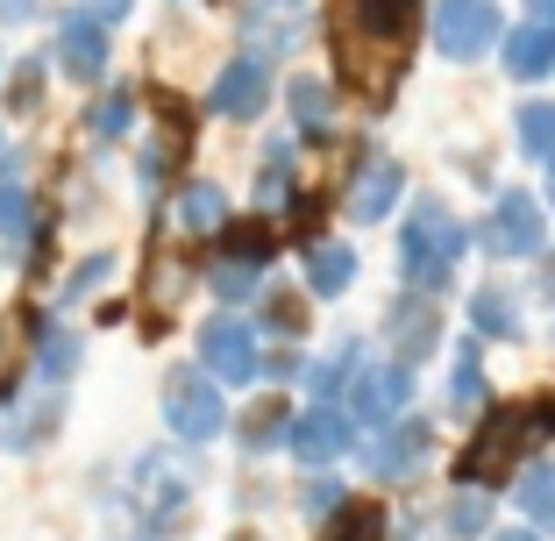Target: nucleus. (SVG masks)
<instances>
[{
	"label": "nucleus",
	"instance_id": "obj_1",
	"mask_svg": "<svg viewBox=\"0 0 555 541\" xmlns=\"http://www.w3.org/2000/svg\"><path fill=\"white\" fill-rule=\"evenodd\" d=\"M470 221H463L449 199H406L399 214V235H392V271H399V293H427L441 299L456 285L463 257H470Z\"/></svg>",
	"mask_w": 555,
	"mask_h": 541
},
{
	"label": "nucleus",
	"instance_id": "obj_2",
	"mask_svg": "<svg viewBox=\"0 0 555 541\" xmlns=\"http://www.w3.org/2000/svg\"><path fill=\"white\" fill-rule=\"evenodd\" d=\"M157 421H164V435H171L179 449H207V442H221V435H235L229 392H221L199 363H164Z\"/></svg>",
	"mask_w": 555,
	"mask_h": 541
},
{
	"label": "nucleus",
	"instance_id": "obj_3",
	"mask_svg": "<svg viewBox=\"0 0 555 541\" xmlns=\"http://www.w3.org/2000/svg\"><path fill=\"white\" fill-rule=\"evenodd\" d=\"M193 492H199V477H193V463H185L179 449L157 442V449H143V456H135V471H129V506H135V520H143L150 541H164L171 527H185Z\"/></svg>",
	"mask_w": 555,
	"mask_h": 541
},
{
	"label": "nucleus",
	"instance_id": "obj_4",
	"mask_svg": "<svg viewBox=\"0 0 555 541\" xmlns=\"http://www.w3.org/2000/svg\"><path fill=\"white\" fill-rule=\"evenodd\" d=\"M278 257V235L263 214H249V221H229V229L214 235V257H207V293L221 299V307H243V299L263 293V271H271Z\"/></svg>",
	"mask_w": 555,
	"mask_h": 541
},
{
	"label": "nucleus",
	"instance_id": "obj_5",
	"mask_svg": "<svg viewBox=\"0 0 555 541\" xmlns=\"http://www.w3.org/2000/svg\"><path fill=\"white\" fill-rule=\"evenodd\" d=\"M477 249H485L491 263H541L548 257V207H541V193L499 185V193H491V214L477 221Z\"/></svg>",
	"mask_w": 555,
	"mask_h": 541
},
{
	"label": "nucleus",
	"instance_id": "obj_6",
	"mask_svg": "<svg viewBox=\"0 0 555 541\" xmlns=\"http://www.w3.org/2000/svg\"><path fill=\"white\" fill-rule=\"evenodd\" d=\"M199 371L221 385V392H243V385H263V343H257V321H243L235 307L207 313L199 321Z\"/></svg>",
	"mask_w": 555,
	"mask_h": 541
},
{
	"label": "nucleus",
	"instance_id": "obj_7",
	"mask_svg": "<svg viewBox=\"0 0 555 541\" xmlns=\"http://www.w3.org/2000/svg\"><path fill=\"white\" fill-rule=\"evenodd\" d=\"M343 214L357 221V229H377V221L406 214V165H399L392 150L363 143L357 157H349V179H343Z\"/></svg>",
	"mask_w": 555,
	"mask_h": 541
},
{
	"label": "nucleus",
	"instance_id": "obj_8",
	"mask_svg": "<svg viewBox=\"0 0 555 541\" xmlns=\"http://www.w3.org/2000/svg\"><path fill=\"white\" fill-rule=\"evenodd\" d=\"M357 456H363V477H371V485H413V477L435 463V421L399 413L392 427H371V435H363Z\"/></svg>",
	"mask_w": 555,
	"mask_h": 541
},
{
	"label": "nucleus",
	"instance_id": "obj_9",
	"mask_svg": "<svg viewBox=\"0 0 555 541\" xmlns=\"http://www.w3.org/2000/svg\"><path fill=\"white\" fill-rule=\"evenodd\" d=\"M413 399H421V371L399 357H363L357 385H349V421L371 435V427H392L399 413H413Z\"/></svg>",
	"mask_w": 555,
	"mask_h": 541
},
{
	"label": "nucleus",
	"instance_id": "obj_10",
	"mask_svg": "<svg viewBox=\"0 0 555 541\" xmlns=\"http://www.w3.org/2000/svg\"><path fill=\"white\" fill-rule=\"evenodd\" d=\"M427 29H435V50L449 57V65H477V57H491V50H499L506 15H499L491 0H435Z\"/></svg>",
	"mask_w": 555,
	"mask_h": 541
},
{
	"label": "nucleus",
	"instance_id": "obj_11",
	"mask_svg": "<svg viewBox=\"0 0 555 541\" xmlns=\"http://www.w3.org/2000/svg\"><path fill=\"white\" fill-rule=\"evenodd\" d=\"M441 335H449L441 299H427V293H392V299H385V321H377L385 357H399V363H413V371H421V363L441 349Z\"/></svg>",
	"mask_w": 555,
	"mask_h": 541
},
{
	"label": "nucleus",
	"instance_id": "obj_12",
	"mask_svg": "<svg viewBox=\"0 0 555 541\" xmlns=\"http://www.w3.org/2000/svg\"><path fill=\"white\" fill-rule=\"evenodd\" d=\"M107 57H115V29H107L100 15L72 8V15L50 22V65L65 72L72 86H100L107 79Z\"/></svg>",
	"mask_w": 555,
	"mask_h": 541
},
{
	"label": "nucleus",
	"instance_id": "obj_13",
	"mask_svg": "<svg viewBox=\"0 0 555 541\" xmlns=\"http://www.w3.org/2000/svg\"><path fill=\"white\" fill-rule=\"evenodd\" d=\"M57 421H65V392H50V385L22 392V377H0V449L8 456L43 449L57 435Z\"/></svg>",
	"mask_w": 555,
	"mask_h": 541
},
{
	"label": "nucleus",
	"instance_id": "obj_14",
	"mask_svg": "<svg viewBox=\"0 0 555 541\" xmlns=\"http://www.w3.org/2000/svg\"><path fill=\"white\" fill-rule=\"evenodd\" d=\"M357 442H363V427L349 421V407H307V413H293L285 456L307 463V471H343L357 456Z\"/></svg>",
	"mask_w": 555,
	"mask_h": 541
},
{
	"label": "nucleus",
	"instance_id": "obj_15",
	"mask_svg": "<svg viewBox=\"0 0 555 541\" xmlns=\"http://www.w3.org/2000/svg\"><path fill=\"white\" fill-rule=\"evenodd\" d=\"M79 363H86V335L65 321V307L29 313V377H36V385L65 392L72 377H79Z\"/></svg>",
	"mask_w": 555,
	"mask_h": 541
},
{
	"label": "nucleus",
	"instance_id": "obj_16",
	"mask_svg": "<svg viewBox=\"0 0 555 541\" xmlns=\"http://www.w3.org/2000/svg\"><path fill=\"white\" fill-rule=\"evenodd\" d=\"M271 65L263 57H249V50H235L229 65L214 72V86H207V115H221V121H257L263 107H271Z\"/></svg>",
	"mask_w": 555,
	"mask_h": 541
},
{
	"label": "nucleus",
	"instance_id": "obj_17",
	"mask_svg": "<svg viewBox=\"0 0 555 541\" xmlns=\"http://www.w3.org/2000/svg\"><path fill=\"white\" fill-rule=\"evenodd\" d=\"M285 115H293L299 150H327L335 143V121H343V86L321 79V72H299V79L285 86Z\"/></svg>",
	"mask_w": 555,
	"mask_h": 541
},
{
	"label": "nucleus",
	"instance_id": "obj_18",
	"mask_svg": "<svg viewBox=\"0 0 555 541\" xmlns=\"http://www.w3.org/2000/svg\"><path fill=\"white\" fill-rule=\"evenodd\" d=\"M499 65H506L513 86H541L555 79V22L527 15V22H506V36H499Z\"/></svg>",
	"mask_w": 555,
	"mask_h": 541
},
{
	"label": "nucleus",
	"instance_id": "obj_19",
	"mask_svg": "<svg viewBox=\"0 0 555 541\" xmlns=\"http://www.w3.org/2000/svg\"><path fill=\"white\" fill-rule=\"evenodd\" d=\"M299 279H307V299H343L349 285L363 279L357 243H335V235H313L307 257H299Z\"/></svg>",
	"mask_w": 555,
	"mask_h": 541
},
{
	"label": "nucleus",
	"instance_id": "obj_20",
	"mask_svg": "<svg viewBox=\"0 0 555 541\" xmlns=\"http://www.w3.org/2000/svg\"><path fill=\"white\" fill-rule=\"evenodd\" d=\"M441 413H449V421H477V413H491V377H485V357H477V335H463L456 357H449Z\"/></svg>",
	"mask_w": 555,
	"mask_h": 541
},
{
	"label": "nucleus",
	"instance_id": "obj_21",
	"mask_svg": "<svg viewBox=\"0 0 555 541\" xmlns=\"http://www.w3.org/2000/svg\"><path fill=\"white\" fill-rule=\"evenodd\" d=\"M463 313H470V335H477V343H520V335H527L520 293H513L506 279H485V285L470 293V307H463Z\"/></svg>",
	"mask_w": 555,
	"mask_h": 541
},
{
	"label": "nucleus",
	"instance_id": "obj_22",
	"mask_svg": "<svg viewBox=\"0 0 555 541\" xmlns=\"http://www.w3.org/2000/svg\"><path fill=\"white\" fill-rule=\"evenodd\" d=\"M171 221H179V235H221L235 221V207H229V193H221V179H185L179 193H171Z\"/></svg>",
	"mask_w": 555,
	"mask_h": 541
},
{
	"label": "nucleus",
	"instance_id": "obj_23",
	"mask_svg": "<svg viewBox=\"0 0 555 541\" xmlns=\"http://www.w3.org/2000/svg\"><path fill=\"white\" fill-rule=\"evenodd\" d=\"M491 513H499L491 485H449L435 527H441V541H491Z\"/></svg>",
	"mask_w": 555,
	"mask_h": 541
},
{
	"label": "nucleus",
	"instance_id": "obj_24",
	"mask_svg": "<svg viewBox=\"0 0 555 541\" xmlns=\"http://www.w3.org/2000/svg\"><path fill=\"white\" fill-rule=\"evenodd\" d=\"M243 43H249V57H293L307 36H299V15L285 8V0H257V8H243Z\"/></svg>",
	"mask_w": 555,
	"mask_h": 541
},
{
	"label": "nucleus",
	"instance_id": "obj_25",
	"mask_svg": "<svg viewBox=\"0 0 555 541\" xmlns=\"http://www.w3.org/2000/svg\"><path fill=\"white\" fill-rule=\"evenodd\" d=\"M29 243H43V207L15 179V157H0V249H29Z\"/></svg>",
	"mask_w": 555,
	"mask_h": 541
},
{
	"label": "nucleus",
	"instance_id": "obj_26",
	"mask_svg": "<svg viewBox=\"0 0 555 541\" xmlns=\"http://www.w3.org/2000/svg\"><path fill=\"white\" fill-rule=\"evenodd\" d=\"M363 335H343V343L327 349L321 363H307V392H313V407H349V385H357V371H363Z\"/></svg>",
	"mask_w": 555,
	"mask_h": 541
},
{
	"label": "nucleus",
	"instance_id": "obj_27",
	"mask_svg": "<svg viewBox=\"0 0 555 541\" xmlns=\"http://www.w3.org/2000/svg\"><path fill=\"white\" fill-rule=\"evenodd\" d=\"M513 506L534 534H555V456H534L513 471Z\"/></svg>",
	"mask_w": 555,
	"mask_h": 541
},
{
	"label": "nucleus",
	"instance_id": "obj_28",
	"mask_svg": "<svg viewBox=\"0 0 555 541\" xmlns=\"http://www.w3.org/2000/svg\"><path fill=\"white\" fill-rule=\"evenodd\" d=\"M135 136V93L129 86H107V93H93L86 100V143H129Z\"/></svg>",
	"mask_w": 555,
	"mask_h": 541
},
{
	"label": "nucleus",
	"instance_id": "obj_29",
	"mask_svg": "<svg viewBox=\"0 0 555 541\" xmlns=\"http://www.w3.org/2000/svg\"><path fill=\"white\" fill-rule=\"evenodd\" d=\"M513 150L527 165H548L555 157V100H520L513 107Z\"/></svg>",
	"mask_w": 555,
	"mask_h": 541
},
{
	"label": "nucleus",
	"instance_id": "obj_30",
	"mask_svg": "<svg viewBox=\"0 0 555 541\" xmlns=\"http://www.w3.org/2000/svg\"><path fill=\"white\" fill-rule=\"evenodd\" d=\"M285 435H293V407H285V399H263V407L249 413L243 427H235V442H243L249 456H271V449H285Z\"/></svg>",
	"mask_w": 555,
	"mask_h": 541
},
{
	"label": "nucleus",
	"instance_id": "obj_31",
	"mask_svg": "<svg viewBox=\"0 0 555 541\" xmlns=\"http://www.w3.org/2000/svg\"><path fill=\"white\" fill-rule=\"evenodd\" d=\"M115 263H121L115 249H86L79 271H72L65 285H57V299H50V307H79V299H93L100 285H115Z\"/></svg>",
	"mask_w": 555,
	"mask_h": 541
},
{
	"label": "nucleus",
	"instance_id": "obj_32",
	"mask_svg": "<svg viewBox=\"0 0 555 541\" xmlns=\"http://www.w3.org/2000/svg\"><path fill=\"white\" fill-rule=\"evenodd\" d=\"M349 506V485H343V471H307V485H299V513H307L313 527H327L335 513Z\"/></svg>",
	"mask_w": 555,
	"mask_h": 541
},
{
	"label": "nucleus",
	"instance_id": "obj_33",
	"mask_svg": "<svg viewBox=\"0 0 555 541\" xmlns=\"http://www.w3.org/2000/svg\"><path fill=\"white\" fill-rule=\"evenodd\" d=\"M263 329H271L278 343H299V335H307V293L271 285V293H263Z\"/></svg>",
	"mask_w": 555,
	"mask_h": 541
},
{
	"label": "nucleus",
	"instance_id": "obj_34",
	"mask_svg": "<svg viewBox=\"0 0 555 541\" xmlns=\"http://www.w3.org/2000/svg\"><path fill=\"white\" fill-rule=\"evenodd\" d=\"M179 150H185V143H164V136L135 150V185H143V199H157L164 185H171V165H179Z\"/></svg>",
	"mask_w": 555,
	"mask_h": 541
},
{
	"label": "nucleus",
	"instance_id": "obj_35",
	"mask_svg": "<svg viewBox=\"0 0 555 541\" xmlns=\"http://www.w3.org/2000/svg\"><path fill=\"white\" fill-rule=\"evenodd\" d=\"M43 72H50V57H29V65L8 72V79H15V86H8V107H15V115H29L36 100H43V93H36V86H43Z\"/></svg>",
	"mask_w": 555,
	"mask_h": 541
},
{
	"label": "nucleus",
	"instance_id": "obj_36",
	"mask_svg": "<svg viewBox=\"0 0 555 541\" xmlns=\"http://www.w3.org/2000/svg\"><path fill=\"white\" fill-rule=\"evenodd\" d=\"M299 377H307V357H299V343L263 349V385H299Z\"/></svg>",
	"mask_w": 555,
	"mask_h": 541
},
{
	"label": "nucleus",
	"instance_id": "obj_37",
	"mask_svg": "<svg viewBox=\"0 0 555 541\" xmlns=\"http://www.w3.org/2000/svg\"><path fill=\"white\" fill-rule=\"evenodd\" d=\"M36 15H50V0H0V29H29Z\"/></svg>",
	"mask_w": 555,
	"mask_h": 541
},
{
	"label": "nucleus",
	"instance_id": "obj_38",
	"mask_svg": "<svg viewBox=\"0 0 555 541\" xmlns=\"http://www.w3.org/2000/svg\"><path fill=\"white\" fill-rule=\"evenodd\" d=\"M79 8H86V15H100V22H107V29H115V22H121V15H129L135 0H79Z\"/></svg>",
	"mask_w": 555,
	"mask_h": 541
},
{
	"label": "nucleus",
	"instance_id": "obj_39",
	"mask_svg": "<svg viewBox=\"0 0 555 541\" xmlns=\"http://www.w3.org/2000/svg\"><path fill=\"white\" fill-rule=\"evenodd\" d=\"M541 207L555 214V157H548V165H541Z\"/></svg>",
	"mask_w": 555,
	"mask_h": 541
},
{
	"label": "nucleus",
	"instance_id": "obj_40",
	"mask_svg": "<svg viewBox=\"0 0 555 541\" xmlns=\"http://www.w3.org/2000/svg\"><path fill=\"white\" fill-rule=\"evenodd\" d=\"M541 299L555 307V257H541Z\"/></svg>",
	"mask_w": 555,
	"mask_h": 541
},
{
	"label": "nucleus",
	"instance_id": "obj_41",
	"mask_svg": "<svg viewBox=\"0 0 555 541\" xmlns=\"http://www.w3.org/2000/svg\"><path fill=\"white\" fill-rule=\"evenodd\" d=\"M491 541H541L534 527H506V534H491Z\"/></svg>",
	"mask_w": 555,
	"mask_h": 541
},
{
	"label": "nucleus",
	"instance_id": "obj_42",
	"mask_svg": "<svg viewBox=\"0 0 555 541\" xmlns=\"http://www.w3.org/2000/svg\"><path fill=\"white\" fill-rule=\"evenodd\" d=\"M527 8H534V15H541V22H555V0H527Z\"/></svg>",
	"mask_w": 555,
	"mask_h": 541
},
{
	"label": "nucleus",
	"instance_id": "obj_43",
	"mask_svg": "<svg viewBox=\"0 0 555 541\" xmlns=\"http://www.w3.org/2000/svg\"><path fill=\"white\" fill-rule=\"evenodd\" d=\"M0 79H8V50H0Z\"/></svg>",
	"mask_w": 555,
	"mask_h": 541
},
{
	"label": "nucleus",
	"instance_id": "obj_44",
	"mask_svg": "<svg viewBox=\"0 0 555 541\" xmlns=\"http://www.w3.org/2000/svg\"><path fill=\"white\" fill-rule=\"evenodd\" d=\"M0 157H8V136H0Z\"/></svg>",
	"mask_w": 555,
	"mask_h": 541
},
{
	"label": "nucleus",
	"instance_id": "obj_45",
	"mask_svg": "<svg viewBox=\"0 0 555 541\" xmlns=\"http://www.w3.org/2000/svg\"><path fill=\"white\" fill-rule=\"evenodd\" d=\"M285 8H299V0H285Z\"/></svg>",
	"mask_w": 555,
	"mask_h": 541
}]
</instances>
